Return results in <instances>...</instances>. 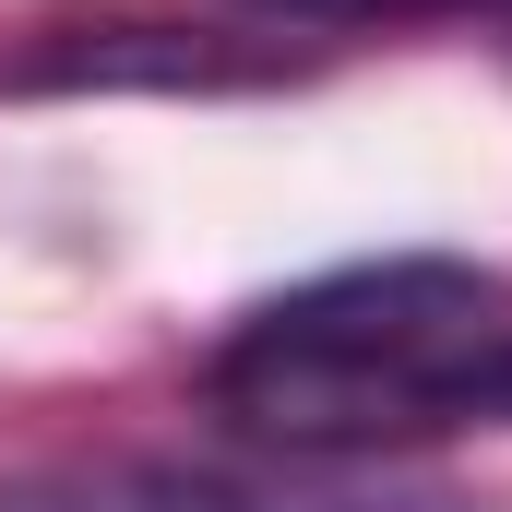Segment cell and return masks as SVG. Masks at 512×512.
Listing matches in <instances>:
<instances>
[{
	"mask_svg": "<svg viewBox=\"0 0 512 512\" xmlns=\"http://www.w3.org/2000/svg\"><path fill=\"white\" fill-rule=\"evenodd\" d=\"M203 393L262 453L322 465H382L441 429H512V274L453 251L310 274L215 346Z\"/></svg>",
	"mask_w": 512,
	"mask_h": 512,
	"instance_id": "1",
	"label": "cell"
},
{
	"mask_svg": "<svg viewBox=\"0 0 512 512\" xmlns=\"http://www.w3.org/2000/svg\"><path fill=\"white\" fill-rule=\"evenodd\" d=\"M0 512H477L465 489H429V477H393V465H322V453H286V465H179V453H131V465H72V477H36Z\"/></svg>",
	"mask_w": 512,
	"mask_h": 512,
	"instance_id": "2",
	"label": "cell"
},
{
	"mask_svg": "<svg viewBox=\"0 0 512 512\" xmlns=\"http://www.w3.org/2000/svg\"><path fill=\"white\" fill-rule=\"evenodd\" d=\"M274 24H393V12H453V0H251Z\"/></svg>",
	"mask_w": 512,
	"mask_h": 512,
	"instance_id": "3",
	"label": "cell"
}]
</instances>
